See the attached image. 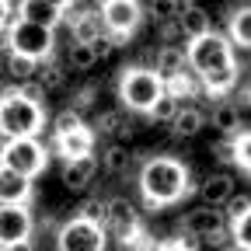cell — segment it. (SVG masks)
Returning <instances> with one entry per match:
<instances>
[{
  "instance_id": "cell-1",
  "label": "cell",
  "mask_w": 251,
  "mask_h": 251,
  "mask_svg": "<svg viewBox=\"0 0 251 251\" xmlns=\"http://www.w3.org/2000/svg\"><path fill=\"white\" fill-rule=\"evenodd\" d=\"M188 70H192L202 84L206 94L213 98H224V94L234 91L237 84V59H234V42L220 31H209V35L188 42Z\"/></svg>"
},
{
  "instance_id": "cell-2",
  "label": "cell",
  "mask_w": 251,
  "mask_h": 251,
  "mask_svg": "<svg viewBox=\"0 0 251 251\" xmlns=\"http://www.w3.org/2000/svg\"><path fill=\"white\" fill-rule=\"evenodd\" d=\"M140 196L147 202V213H161L164 206L181 202L192 185H188V168L178 161V157L157 153V157H143L140 164Z\"/></svg>"
},
{
  "instance_id": "cell-3",
  "label": "cell",
  "mask_w": 251,
  "mask_h": 251,
  "mask_svg": "<svg viewBox=\"0 0 251 251\" xmlns=\"http://www.w3.org/2000/svg\"><path fill=\"white\" fill-rule=\"evenodd\" d=\"M0 129H4V143L7 140H39V133L46 129V105L28 101L18 87L4 91V98H0Z\"/></svg>"
},
{
  "instance_id": "cell-4",
  "label": "cell",
  "mask_w": 251,
  "mask_h": 251,
  "mask_svg": "<svg viewBox=\"0 0 251 251\" xmlns=\"http://www.w3.org/2000/svg\"><path fill=\"white\" fill-rule=\"evenodd\" d=\"M168 94L164 80L157 77V70L150 67H126L119 74V101L129 112H153V105Z\"/></svg>"
},
{
  "instance_id": "cell-5",
  "label": "cell",
  "mask_w": 251,
  "mask_h": 251,
  "mask_svg": "<svg viewBox=\"0 0 251 251\" xmlns=\"http://www.w3.org/2000/svg\"><path fill=\"white\" fill-rule=\"evenodd\" d=\"M105 230L126 248H150L143 237V227H140V213H136V206L126 199V196H115V199H108V220H105ZM153 251V248H150Z\"/></svg>"
},
{
  "instance_id": "cell-6",
  "label": "cell",
  "mask_w": 251,
  "mask_h": 251,
  "mask_svg": "<svg viewBox=\"0 0 251 251\" xmlns=\"http://www.w3.org/2000/svg\"><path fill=\"white\" fill-rule=\"evenodd\" d=\"M4 171L25 175V178H39L49 168V147L39 140H7L4 143Z\"/></svg>"
},
{
  "instance_id": "cell-7",
  "label": "cell",
  "mask_w": 251,
  "mask_h": 251,
  "mask_svg": "<svg viewBox=\"0 0 251 251\" xmlns=\"http://www.w3.org/2000/svg\"><path fill=\"white\" fill-rule=\"evenodd\" d=\"M105 244H108V230L84 220V216L67 220L56 230V248L59 251H105Z\"/></svg>"
},
{
  "instance_id": "cell-8",
  "label": "cell",
  "mask_w": 251,
  "mask_h": 251,
  "mask_svg": "<svg viewBox=\"0 0 251 251\" xmlns=\"http://www.w3.org/2000/svg\"><path fill=\"white\" fill-rule=\"evenodd\" d=\"M7 39V52H18V56H28V59H35V63H46L56 49V35H52V28H42V25H31L25 21L21 28H14Z\"/></svg>"
},
{
  "instance_id": "cell-9",
  "label": "cell",
  "mask_w": 251,
  "mask_h": 251,
  "mask_svg": "<svg viewBox=\"0 0 251 251\" xmlns=\"http://www.w3.org/2000/svg\"><path fill=\"white\" fill-rule=\"evenodd\" d=\"M101 18H105L108 35L129 39L136 31V25L143 21V7L136 4V0H105V4H101Z\"/></svg>"
},
{
  "instance_id": "cell-10",
  "label": "cell",
  "mask_w": 251,
  "mask_h": 251,
  "mask_svg": "<svg viewBox=\"0 0 251 251\" xmlns=\"http://www.w3.org/2000/svg\"><path fill=\"white\" fill-rule=\"evenodd\" d=\"M178 227H181V234H196V237L209 241V237H216V234H227V230H230V220H227L224 209L199 206V209H188V213L181 216Z\"/></svg>"
},
{
  "instance_id": "cell-11",
  "label": "cell",
  "mask_w": 251,
  "mask_h": 251,
  "mask_svg": "<svg viewBox=\"0 0 251 251\" xmlns=\"http://www.w3.org/2000/svg\"><path fill=\"white\" fill-rule=\"evenodd\" d=\"M31 227H35V216L28 213V206H4L0 209V248L31 241Z\"/></svg>"
},
{
  "instance_id": "cell-12",
  "label": "cell",
  "mask_w": 251,
  "mask_h": 251,
  "mask_svg": "<svg viewBox=\"0 0 251 251\" xmlns=\"http://www.w3.org/2000/svg\"><path fill=\"white\" fill-rule=\"evenodd\" d=\"M105 18H101V7H91V11H80V4H70V39L80 42V46H94L101 35H105Z\"/></svg>"
},
{
  "instance_id": "cell-13",
  "label": "cell",
  "mask_w": 251,
  "mask_h": 251,
  "mask_svg": "<svg viewBox=\"0 0 251 251\" xmlns=\"http://www.w3.org/2000/svg\"><path fill=\"white\" fill-rule=\"evenodd\" d=\"M52 150L67 161H84V157H94V129L84 126L77 133H67V136H52Z\"/></svg>"
},
{
  "instance_id": "cell-14",
  "label": "cell",
  "mask_w": 251,
  "mask_h": 251,
  "mask_svg": "<svg viewBox=\"0 0 251 251\" xmlns=\"http://www.w3.org/2000/svg\"><path fill=\"white\" fill-rule=\"evenodd\" d=\"M234 196H237V192H234V178L224 175V171L206 175L202 185H199V199H202V206H213V209H224Z\"/></svg>"
},
{
  "instance_id": "cell-15",
  "label": "cell",
  "mask_w": 251,
  "mask_h": 251,
  "mask_svg": "<svg viewBox=\"0 0 251 251\" xmlns=\"http://www.w3.org/2000/svg\"><path fill=\"white\" fill-rule=\"evenodd\" d=\"M21 7H25V21L42 25V28H56L70 14V4H59V0H25Z\"/></svg>"
},
{
  "instance_id": "cell-16",
  "label": "cell",
  "mask_w": 251,
  "mask_h": 251,
  "mask_svg": "<svg viewBox=\"0 0 251 251\" xmlns=\"http://www.w3.org/2000/svg\"><path fill=\"white\" fill-rule=\"evenodd\" d=\"M178 25H181V31H185L188 42H196V39H202V35L213 31L209 14L199 4H188V0H178Z\"/></svg>"
},
{
  "instance_id": "cell-17",
  "label": "cell",
  "mask_w": 251,
  "mask_h": 251,
  "mask_svg": "<svg viewBox=\"0 0 251 251\" xmlns=\"http://www.w3.org/2000/svg\"><path fill=\"white\" fill-rule=\"evenodd\" d=\"M153 70H157V77H161L164 84L175 80V77H181L188 70V49H181V46H161V49H157V59H153Z\"/></svg>"
},
{
  "instance_id": "cell-18",
  "label": "cell",
  "mask_w": 251,
  "mask_h": 251,
  "mask_svg": "<svg viewBox=\"0 0 251 251\" xmlns=\"http://www.w3.org/2000/svg\"><path fill=\"white\" fill-rule=\"evenodd\" d=\"M31 199V178L14 175V171H0V202L4 206H28Z\"/></svg>"
},
{
  "instance_id": "cell-19",
  "label": "cell",
  "mask_w": 251,
  "mask_h": 251,
  "mask_svg": "<svg viewBox=\"0 0 251 251\" xmlns=\"http://www.w3.org/2000/svg\"><path fill=\"white\" fill-rule=\"evenodd\" d=\"M94 171H98V161L94 157H84V161H67L63 164V188H70V192H84V188L94 181Z\"/></svg>"
},
{
  "instance_id": "cell-20",
  "label": "cell",
  "mask_w": 251,
  "mask_h": 251,
  "mask_svg": "<svg viewBox=\"0 0 251 251\" xmlns=\"http://www.w3.org/2000/svg\"><path fill=\"white\" fill-rule=\"evenodd\" d=\"M202 126H206L202 108H181L178 119L171 122V136H175V140H192V136L202 129Z\"/></svg>"
},
{
  "instance_id": "cell-21",
  "label": "cell",
  "mask_w": 251,
  "mask_h": 251,
  "mask_svg": "<svg viewBox=\"0 0 251 251\" xmlns=\"http://www.w3.org/2000/svg\"><path fill=\"white\" fill-rule=\"evenodd\" d=\"M227 39L241 49H251V7H237L227 21Z\"/></svg>"
},
{
  "instance_id": "cell-22",
  "label": "cell",
  "mask_w": 251,
  "mask_h": 251,
  "mask_svg": "<svg viewBox=\"0 0 251 251\" xmlns=\"http://www.w3.org/2000/svg\"><path fill=\"white\" fill-rule=\"evenodd\" d=\"M209 122L216 126L220 133H224L227 140H234L241 129V115H237V105H230V101H216V108H213V115H209Z\"/></svg>"
},
{
  "instance_id": "cell-23",
  "label": "cell",
  "mask_w": 251,
  "mask_h": 251,
  "mask_svg": "<svg viewBox=\"0 0 251 251\" xmlns=\"http://www.w3.org/2000/svg\"><path fill=\"white\" fill-rule=\"evenodd\" d=\"M7 77H14L18 80V87L21 84H31V80H39V67L42 63H35V59H28V56H18V52H7Z\"/></svg>"
},
{
  "instance_id": "cell-24",
  "label": "cell",
  "mask_w": 251,
  "mask_h": 251,
  "mask_svg": "<svg viewBox=\"0 0 251 251\" xmlns=\"http://www.w3.org/2000/svg\"><path fill=\"white\" fill-rule=\"evenodd\" d=\"M133 161H136L133 150H129V147H122V143H108L105 153H101V164H105L108 175H126V171L133 168Z\"/></svg>"
},
{
  "instance_id": "cell-25",
  "label": "cell",
  "mask_w": 251,
  "mask_h": 251,
  "mask_svg": "<svg viewBox=\"0 0 251 251\" xmlns=\"http://www.w3.org/2000/svg\"><path fill=\"white\" fill-rule=\"evenodd\" d=\"M164 87H168V94H171V98H178V101H181V98H196V94L202 91V84H199V77H196L192 70H185L181 77L168 80Z\"/></svg>"
},
{
  "instance_id": "cell-26",
  "label": "cell",
  "mask_w": 251,
  "mask_h": 251,
  "mask_svg": "<svg viewBox=\"0 0 251 251\" xmlns=\"http://www.w3.org/2000/svg\"><path fill=\"white\" fill-rule=\"evenodd\" d=\"M39 84H42L46 91H59L63 84H67V70H63V63L46 59L42 67H39Z\"/></svg>"
},
{
  "instance_id": "cell-27",
  "label": "cell",
  "mask_w": 251,
  "mask_h": 251,
  "mask_svg": "<svg viewBox=\"0 0 251 251\" xmlns=\"http://www.w3.org/2000/svg\"><path fill=\"white\" fill-rule=\"evenodd\" d=\"M77 129H84V115L74 112V108H63L52 119V136H67V133H77Z\"/></svg>"
},
{
  "instance_id": "cell-28",
  "label": "cell",
  "mask_w": 251,
  "mask_h": 251,
  "mask_svg": "<svg viewBox=\"0 0 251 251\" xmlns=\"http://www.w3.org/2000/svg\"><path fill=\"white\" fill-rule=\"evenodd\" d=\"M98 56H94L91 46H80V42H70V52H67V67L70 70H91Z\"/></svg>"
},
{
  "instance_id": "cell-29",
  "label": "cell",
  "mask_w": 251,
  "mask_h": 251,
  "mask_svg": "<svg viewBox=\"0 0 251 251\" xmlns=\"http://www.w3.org/2000/svg\"><path fill=\"white\" fill-rule=\"evenodd\" d=\"M178 112H181V101H178V98H171V94H164V98L153 105L150 119H153L157 126H171V122L178 119Z\"/></svg>"
},
{
  "instance_id": "cell-30",
  "label": "cell",
  "mask_w": 251,
  "mask_h": 251,
  "mask_svg": "<svg viewBox=\"0 0 251 251\" xmlns=\"http://www.w3.org/2000/svg\"><path fill=\"white\" fill-rule=\"evenodd\" d=\"M77 209H80L77 216H84V220H91V224L105 227V220H108V199H84Z\"/></svg>"
},
{
  "instance_id": "cell-31",
  "label": "cell",
  "mask_w": 251,
  "mask_h": 251,
  "mask_svg": "<svg viewBox=\"0 0 251 251\" xmlns=\"http://www.w3.org/2000/svg\"><path fill=\"white\" fill-rule=\"evenodd\" d=\"M234 164L251 175V129H241L234 136Z\"/></svg>"
},
{
  "instance_id": "cell-32",
  "label": "cell",
  "mask_w": 251,
  "mask_h": 251,
  "mask_svg": "<svg viewBox=\"0 0 251 251\" xmlns=\"http://www.w3.org/2000/svg\"><path fill=\"white\" fill-rule=\"evenodd\" d=\"M0 25H4V35H11L14 28H21L25 25V7L21 4H11V0H4V4H0Z\"/></svg>"
},
{
  "instance_id": "cell-33",
  "label": "cell",
  "mask_w": 251,
  "mask_h": 251,
  "mask_svg": "<svg viewBox=\"0 0 251 251\" xmlns=\"http://www.w3.org/2000/svg\"><path fill=\"white\" fill-rule=\"evenodd\" d=\"M230 234H234V244H237L241 251H251V213L241 216L237 224H230Z\"/></svg>"
},
{
  "instance_id": "cell-34",
  "label": "cell",
  "mask_w": 251,
  "mask_h": 251,
  "mask_svg": "<svg viewBox=\"0 0 251 251\" xmlns=\"http://www.w3.org/2000/svg\"><path fill=\"white\" fill-rule=\"evenodd\" d=\"M224 213H227V220H230V224H237L241 216H248V213H251V196L237 192V196H234V199L224 206Z\"/></svg>"
},
{
  "instance_id": "cell-35",
  "label": "cell",
  "mask_w": 251,
  "mask_h": 251,
  "mask_svg": "<svg viewBox=\"0 0 251 251\" xmlns=\"http://www.w3.org/2000/svg\"><path fill=\"white\" fill-rule=\"evenodd\" d=\"M122 115H126V112H101V115H98V122H94V126H98V133L115 140V129L122 126Z\"/></svg>"
},
{
  "instance_id": "cell-36",
  "label": "cell",
  "mask_w": 251,
  "mask_h": 251,
  "mask_svg": "<svg viewBox=\"0 0 251 251\" xmlns=\"http://www.w3.org/2000/svg\"><path fill=\"white\" fill-rule=\"evenodd\" d=\"M150 14L157 21H178V0H157V4H150Z\"/></svg>"
},
{
  "instance_id": "cell-37",
  "label": "cell",
  "mask_w": 251,
  "mask_h": 251,
  "mask_svg": "<svg viewBox=\"0 0 251 251\" xmlns=\"http://www.w3.org/2000/svg\"><path fill=\"white\" fill-rule=\"evenodd\" d=\"M119 46H122V42H119L115 35H108V31H105V35H101L98 42H94L91 49H94V56H98V59H108V56H112V52H115Z\"/></svg>"
},
{
  "instance_id": "cell-38",
  "label": "cell",
  "mask_w": 251,
  "mask_h": 251,
  "mask_svg": "<svg viewBox=\"0 0 251 251\" xmlns=\"http://www.w3.org/2000/svg\"><path fill=\"white\" fill-rule=\"evenodd\" d=\"M94 94H98V87H80V91L74 94V105H70V108L84 115V112H87V108L94 105Z\"/></svg>"
},
{
  "instance_id": "cell-39",
  "label": "cell",
  "mask_w": 251,
  "mask_h": 251,
  "mask_svg": "<svg viewBox=\"0 0 251 251\" xmlns=\"http://www.w3.org/2000/svg\"><path fill=\"white\" fill-rule=\"evenodd\" d=\"M18 91L25 94V98H28V101H39V105H46V94H49V91H46V87H42L39 80H31V84H21Z\"/></svg>"
},
{
  "instance_id": "cell-40",
  "label": "cell",
  "mask_w": 251,
  "mask_h": 251,
  "mask_svg": "<svg viewBox=\"0 0 251 251\" xmlns=\"http://www.w3.org/2000/svg\"><path fill=\"white\" fill-rule=\"evenodd\" d=\"M213 157H216L220 164H230V161H234V140H227V136H224V140L213 147Z\"/></svg>"
},
{
  "instance_id": "cell-41",
  "label": "cell",
  "mask_w": 251,
  "mask_h": 251,
  "mask_svg": "<svg viewBox=\"0 0 251 251\" xmlns=\"http://www.w3.org/2000/svg\"><path fill=\"white\" fill-rule=\"evenodd\" d=\"M181 35H185V31H181V25H178V21H168V25L161 28V42H164V46H178V39H181Z\"/></svg>"
},
{
  "instance_id": "cell-42",
  "label": "cell",
  "mask_w": 251,
  "mask_h": 251,
  "mask_svg": "<svg viewBox=\"0 0 251 251\" xmlns=\"http://www.w3.org/2000/svg\"><path fill=\"white\" fill-rule=\"evenodd\" d=\"M133 133H136V129H133V122H129V115H122V126L115 129V143H122V147H126V143L133 140Z\"/></svg>"
},
{
  "instance_id": "cell-43",
  "label": "cell",
  "mask_w": 251,
  "mask_h": 251,
  "mask_svg": "<svg viewBox=\"0 0 251 251\" xmlns=\"http://www.w3.org/2000/svg\"><path fill=\"white\" fill-rule=\"evenodd\" d=\"M178 241L185 251H199V244H202V237H196V234H178Z\"/></svg>"
},
{
  "instance_id": "cell-44",
  "label": "cell",
  "mask_w": 251,
  "mask_h": 251,
  "mask_svg": "<svg viewBox=\"0 0 251 251\" xmlns=\"http://www.w3.org/2000/svg\"><path fill=\"white\" fill-rule=\"evenodd\" d=\"M153 251H185V248H181L178 237H168V241H161V244H153Z\"/></svg>"
},
{
  "instance_id": "cell-45",
  "label": "cell",
  "mask_w": 251,
  "mask_h": 251,
  "mask_svg": "<svg viewBox=\"0 0 251 251\" xmlns=\"http://www.w3.org/2000/svg\"><path fill=\"white\" fill-rule=\"evenodd\" d=\"M4 251H35V244H31V241H21V244H14V248H4Z\"/></svg>"
},
{
  "instance_id": "cell-46",
  "label": "cell",
  "mask_w": 251,
  "mask_h": 251,
  "mask_svg": "<svg viewBox=\"0 0 251 251\" xmlns=\"http://www.w3.org/2000/svg\"><path fill=\"white\" fill-rule=\"evenodd\" d=\"M213 251H241L237 244H224V248H213Z\"/></svg>"
}]
</instances>
